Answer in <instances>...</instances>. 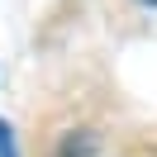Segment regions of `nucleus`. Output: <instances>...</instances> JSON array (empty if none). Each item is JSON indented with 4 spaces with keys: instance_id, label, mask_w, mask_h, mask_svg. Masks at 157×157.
Listing matches in <instances>:
<instances>
[{
    "instance_id": "f257e3e1",
    "label": "nucleus",
    "mask_w": 157,
    "mask_h": 157,
    "mask_svg": "<svg viewBox=\"0 0 157 157\" xmlns=\"http://www.w3.org/2000/svg\"><path fill=\"white\" fill-rule=\"evenodd\" d=\"M0 157H14V138H10L5 124H0Z\"/></svg>"
},
{
    "instance_id": "f03ea898",
    "label": "nucleus",
    "mask_w": 157,
    "mask_h": 157,
    "mask_svg": "<svg viewBox=\"0 0 157 157\" xmlns=\"http://www.w3.org/2000/svg\"><path fill=\"white\" fill-rule=\"evenodd\" d=\"M147 5H157V0H147Z\"/></svg>"
}]
</instances>
